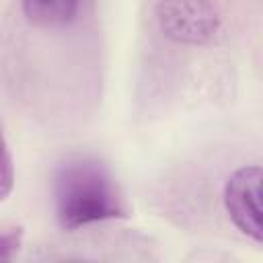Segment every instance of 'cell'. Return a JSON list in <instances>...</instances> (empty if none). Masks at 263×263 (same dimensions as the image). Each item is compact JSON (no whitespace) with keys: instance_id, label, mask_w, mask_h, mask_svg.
<instances>
[{"instance_id":"cell-5","label":"cell","mask_w":263,"mask_h":263,"mask_svg":"<svg viewBox=\"0 0 263 263\" xmlns=\"http://www.w3.org/2000/svg\"><path fill=\"white\" fill-rule=\"evenodd\" d=\"M14 187V166H12V156L6 144V138L0 127V201H4Z\"/></svg>"},{"instance_id":"cell-4","label":"cell","mask_w":263,"mask_h":263,"mask_svg":"<svg viewBox=\"0 0 263 263\" xmlns=\"http://www.w3.org/2000/svg\"><path fill=\"white\" fill-rule=\"evenodd\" d=\"M80 0H23L25 18L39 29H64L74 23Z\"/></svg>"},{"instance_id":"cell-6","label":"cell","mask_w":263,"mask_h":263,"mask_svg":"<svg viewBox=\"0 0 263 263\" xmlns=\"http://www.w3.org/2000/svg\"><path fill=\"white\" fill-rule=\"evenodd\" d=\"M21 238H23V230L14 228L10 232H2L0 234V261H8L16 255L18 247H21Z\"/></svg>"},{"instance_id":"cell-1","label":"cell","mask_w":263,"mask_h":263,"mask_svg":"<svg viewBox=\"0 0 263 263\" xmlns=\"http://www.w3.org/2000/svg\"><path fill=\"white\" fill-rule=\"evenodd\" d=\"M53 203L58 222L66 230L125 216L107 166L95 158H68L58 166Z\"/></svg>"},{"instance_id":"cell-3","label":"cell","mask_w":263,"mask_h":263,"mask_svg":"<svg viewBox=\"0 0 263 263\" xmlns=\"http://www.w3.org/2000/svg\"><path fill=\"white\" fill-rule=\"evenodd\" d=\"M261 181L263 171L259 164L236 168L224 187V205L234 226L251 236L255 242L263 240L261 226Z\"/></svg>"},{"instance_id":"cell-2","label":"cell","mask_w":263,"mask_h":263,"mask_svg":"<svg viewBox=\"0 0 263 263\" xmlns=\"http://www.w3.org/2000/svg\"><path fill=\"white\" fill-rule=\"evenodd\" d=\"M154 14L160 31L183 45L210 43L222 25L212 0H154Z\"/></svg>"}]
</instances>
